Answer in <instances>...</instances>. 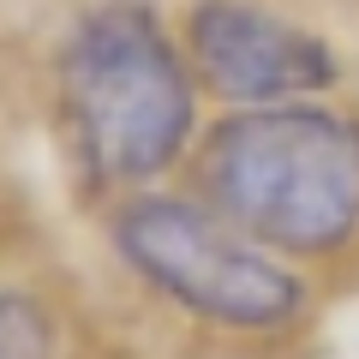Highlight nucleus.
Returning <instances> with one entry per match:
<instances>
[{
    "label": "nucleus",
    "instance_id": "f257e3e1",
    "mask_svg": "<svg viewBox=\"0 0 359 359\" xmlns=\"http://www.w3.org/2000/svg\"><path fill=\"white\" fill-rule=\"evenodd\" d=\"M204 192L233 228L287 252H330L359 228V126L318 102L222 120L198 150Z\"/></svg>",
    "mask_w": 359,
    "mask_h": 359
},
{
    "label": "nucleus",
    "instance_id": "f03ea898",
    "mask_svg": "<svg viewBox=\"0 0 359 359\" xmlns=\"http://www.w3.org/2000/svg\"><path fill=\"white\" fill-rule=\"evenodd\" d=\"M72 150L102 186L156 180L192 138V78L144 6L114 0L72 25L60 54Z\"/></svg>",
    "mask_w": 359,
    "mask_h": 359
},
{
    "label": "nucleus",
    "instance_id": "7ed1b4c3",
    "mask_svg": "<svg viewBox=\"0 0 359 359\" xmlns=\"http://www.w3.org/2000/svg\"><path fill=\"white\" fill-rule=\"evenodd\" d=\"M114 245L144 282L216 330L264 335L299 318L306 287L228 216L180 198H138L114 216Z\"/></svg>",
    "mask_w": 359,
    "mask_h": 359
},
{
    "label": "nucleus",
    "instance_id": "20e7f679",
    "mask_svg": "<svg viewBox=\"0 0 359 359\" xmlns=\"http://www.w3.org/2000/svg\"><path fill=\"white\" fill-rule=\"evenodd\" d=\"M186 48L216 96L252 108L306 102L335 78V54L323 48V36L252 0H198L186 18Z\"/></svg>",
    "mask_w": 359,
    "mask_h": 359
},
{
    "label": "nucleus",
    "instance_id": "39448f33",
    "mask_svg": "<svg viewBox=\"0 0 359 359\" xmlns=\"http://www.w3.org/2000/svg\"><path fill=\"white\" fill-rule=\"evenodd\" d=\"M0 359H54V330L36 299L0 294Z\"/></svg>",
    "mask_w": 359,
    "mask_h": 359
}]
</instances>
